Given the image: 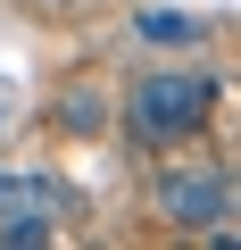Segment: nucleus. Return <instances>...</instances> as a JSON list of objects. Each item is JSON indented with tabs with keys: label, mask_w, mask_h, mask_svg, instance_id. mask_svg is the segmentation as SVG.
<instances>
[{
	"label": "nucleus",
	"mask_w": 241,
	"mask_h": 250,
	"mask_svg": "<svg viewBox=\"0 0 241 250\" xmlns=\"http://www.w3.org/2000/svg\"><path fill=\"white\" fill-rule=\"evenodd\" d=\"M216 92H224V83L200 75V67H158V75H142V83L125 92V134H133L142 150H183V142L208 134Z\"/></svg>",
	"instance_id": "nucleus-1"
},
{
	"label": "nucleus",
	"mask_w": 241,
	"mask_h": 250,
	"mask_svg": "<svg viewBox=\"0 0 241 250\" xmlns=\"http://www.w3.org/2000/svg\"><path fill=\"white\" fill-rule=\"evenodd\" d=\"M150 208H158V225H167V233L233 242V167H224V159H191V150H183L175 167H158Z\"/></svg>",
	"instance_id": "nucleus-2"
},
{
	"label": "nucleus",
	"mask_w": 241,
	"mask_h": 250,
	"mask_svg": "<svg viewBox=\"0 0 241 250\" xmlns=\"http://www.w3.org/2000/svg\"><path fill=\"white\" fill-rule=\"evenodd\" d=\"M67 233V192L58 175L25 167V175H0V242L9 250H34V242H58Z\"/></svg>",
	"instance_id": "nucleus-3"
},
{
	"label": "nucleus",
	"mask_w": 241,
	"mask_h": 250,
	"mask_svg": "<svg viewBox=\"0 0 241 250\" xmlns=\"http://www.w3.org/2000/svg\"><path fill=\"white\" fill-rule=\"evenodd\" d=\"M133 34H142V42H158V50H191L208 25H200L191 9H142V17H133Z\"/></svg>",
	"instance_id": "nucleus-4"
},
{
	"label": "nucleus",
	"mask_w": 241,
	"mask_h": 250,
	"mask_svg": "<svg viewBox=\"0 0 241 250\" xmlns=\"http://www.w3.org/2000/svg\"><path fill=\"white\" fill-rule=\"evenodd\" d=\"M58 125H100V83H67V100H58Z\"/></svg>",
	"instance_id": "nucleus-5"
}]
</instances>
